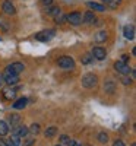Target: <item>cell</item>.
<instances>
[{
    "label": "cell",
    "instance_id": "obj_36",
    "mask_svg": "<svg viewBox=\"0 0 136 146\" xmlns=\"http://www.w3.org/2000/svg\"><path fill=\"white\" fill-rule=\"evenodd\" d=\"M73 146H81V145H79V143H76V142H75V145H73Z\"/></svg>",
    "mask_w": 136,
    "mask_h": 146
},
{
    "label": "cell",
    "instance_id": "obj_3",
    "mask_svg": "<svg viewBox=\"0 0 136 146\" xmlns=\"http://www.w3.org/2000/svg\"><path fill=\"white\" fill-rule=\"evenodd\" d=\"M54 36V31L53 29H48V31H41L35 35V40H38L41 42H47V41H50L51 38Z\"/></svg>",
    "mask_w": 136,
    "mask_h": 146
},
{
    "label": "cell",
    "instance_id": "obj_1",
    "mask_svg": "<svg viewBox=\"0 0 136 146\" xmlns=\"http://www.w3.org/2000/svg\"><path fill=\"white\" fill-rule=\"evenodd\" d=\"M97 82H98V79H97V76L94 75V73H86V75H83V78H82V86L91 89V88L97 86Z\"/></svg>",
    "mask_w": 136,
    "mask_h": 146
},
{
    "label": "cell",
    "instance_id": "obj_26",
    "mask_svg": "<svg viewBox=\"0 0 136 146\" xmlns=\"http://www.w3.org/2000/svg\"><path fill=\"white\" fill-rule=\"evenodd\" d=\"M127 60H129V56H127V54H123L120 62H123V63H127Z\"/></svg>",
    "mask_w": 136,
    "mask_h": 146
},
{
    "label": "cell",
    "instance_id": "obj_29",
    "mask_svg": "<svg viewBox=\"0 0 136 146\" xmlns=\"http://www.w3.org/2000/svg\"><path fill=\"white\" fill-rule=\"evenodd\" d=\"M113 146H125V143H123V142H121V140H116V142H114V145H113Z\"/></svg>",
    "mask_w": 136,
    "mask_h": 146
},
{
    "label": "cell",
    "instance_id": "obj_27",
    "mask_svg": "<svg viewBox=\"0 0 136 146\" xmlns=\"http://www.w3.org/2000/svg\"><path fill=\"white\" fill-rule=\"evenodd\" d=\"M60 140H61V142H63V143H67V142H69V136H66V135H63V136H61V137H60Z\"/></svg>",
    "mask_w": 136,
    "mask_h": 146
},
{
    "label": "cell",
    "instance_id": "obj_35",
    "mask_svg": "<svg viewBox=\"0 0 136 146\" xmlns=\"http://www.w3.org/2000/svg\"><path fill=\"white\" fill-rule=\"evenodd\" d=\"M103 2H105V3H111L113 0H103Z\"/></svg>",
    "mask_w": 136,
    "mask_h": 146
},
{
    "label": "cell",
    "instance_id": "obj_34",
    "mask_svg": "<svg viewBox=\"0 0 136 146\" xmlns=\"http://www.w3.org/2000/svg\"><path fill=\"white\" fill-rule=\"evenodd\" d=\"M3 82H5V80H3V76L0 75V86H2V85H3Z\"/></svg>",
    "mask_w": 136,
    "mask_h": 146
},
{
    "label": "cell",
    "instance_id": "obj_5",
    "mask_svg": "<svg viewBox=\"0 0 136 146\" xmlns=\"http://www.w3.org/2000/svg\"><path fill=\"white\" fill-rule=\"evenodd\" d=\"M114 69H116L119 73H121V75H129L130 70H132L127 63H123V62H120V60L114 63Z\"/></svg>",
    "mask_w": 136,
    "mask_h": 146
},
{
    "label": "cell",
    "instance_id": "obj_21",
    "mask_svg": "<svg viewBox=\"0 0 136 146\" xmlns=\"http://www.w3.org/2000/svg\"><path fill=\"white\" fill-rule=\"evenodd\" d=\"M95 38H97V41H98V42L105 41V38H107V32H105V31H100V32L97 34V36H95Z\"/></svg>",
    "mask_w": 136,
    "mask_h": 146
},
{
    "label": "cell",
    "instance_id": "obj_24",
    "mask_svg": "<svg viewBox=\"0 0 136 146\" xmlns=\"http://www.w3.org/2000/svg\"><path fill=\"white\" fill-rule=\"evenodd\" d=\"M28 131H31L32 135H38V133H40V126L38 124H32L31 129H28Z\"/></svg>",
    "mask_w": 136,
    "mask_h": 146
},
{
    "label": "cell",
    "instance_id": "obj_22",
    "mask_svg": "<svg viewBox=\"0 0 136 146\" xmlns=\"http://www.w3.org/2000/svg\"><path fill=\"white\" fill-rule=\"evenodd\" d=\"M92 58H94V57H92L91 54H83V56H82V63H83V64H88V63L92 62Z\"/></svg>",
    "mask_w": 136,
    "mask_h": 146
},
{
    "label": "cell",
    "instance_id": "obj_2",
    "mask_svg": "<svg viewBox=\"0 0 136 146\" xmlns=\"http://www.w3.org/2000/svg\"><path fill=\"white\" fill-rule=\"evenodd\" d=\"M23 69H25V66H23L22 63L9 64V66L6 67V75H15V76H18L21 72H23Z\"/></svg>",
    "mask_w": 136,
    "mask_h": 146
},
{
    "label": "cell",
    "instance_id": "obj_12",
    "mask_svg": "<svg viewBox=\"0 0 136 146\" xmlns=\"http://www.w3.org/2000/svg\"><path fill=\"white\" fill-rule=\"evenodd\" d=\"M125 36L127 40H133L135 38V27L133 25H126L125 27Z\"/></svg>",
    "mask_w": 136,
    "mask_h": 146
},
{
    "label": "cell",
    "instance_id": "obj_25",
    "mask_svg": "<svg viewBox=\"0 0 136 146\" xmlns=\"http://www.w3.org/2000/svg\"><path fill=\"white\" fill-rule=\"evenodd\" d=\"M19 115H16V114H13V115H10L9 117V120H10V123H12V126H16V123H18V121H19Z\"/></svg>",
    "mask_w": 136,
    "mask_h": 146
},
{
    "label": "cell",
    "instance_id": "obj_32",
    "mask_svg": "<svg viewBox=\"0 0 136 146\" xmlns=\"http://www.w3.org/2000/svg\"><path fill=\"white\" fill-rule=\"evenodd\" d=\"M121 82L125 83V85H127V83H130L132 80H130V79H127V78H123V80H121Z\"/></svg>",
    "mask_w": 136,
    "mask_h": 146
},
{
    "label": "cell",
    "instance_id": "obj_30",
    "mask_svg": "<svg viewBox=\"0 0 136 146\" xmlns=\"http://www.w3.org/2000/svg\"><path fill=\"white\" fill-rule=\"evenodd\" d=\"M0 146H9V145H7V142H6V140H3L2 137H0Z\"/></svg>",
    "mask_w": 136,
    "mask_h": 146
},
{
    "label": "cell",
    "instance_id": "obj_10",
    "mask_svg": "<svg viewBox=\"0 0 136 146\" xmlns=\"http://www.w3.org/2000/svg\"><path fill=\"white\" fill-rule=\"evenodd\" d=\"M2 7H3V12H5L6 15H13L15 12H16V10H15V6L12 5L10 2H5Z\"/></svg>",
    "mask_w": 136,
    "mask_h": 146
},
{
    "label": "cell",
    "instance_id": "obj_6",
    "mask_svg": "<svg viewBox=\"0 0 136 146\" xmlns=\"http://www.w3.org/2000/svg\"><path fill=\"white\" fill-rule=\"evenodd\" d=\"M66 19H67L69 23H72V25H79L82 22V16H81L79 12H72V13H69L66 16Z\"/></svg>",
    "mask_w": 136,
    "mask_h": 146
},
{
    "label": "cell",
    "instance_id": "obj_9",
    "mask_svg": "<svg viewBox=\"0 0 136 146\" xmlns=\"http://www.w3.org/2000/svg\"><path fill=\"white\" fill-rule=\"evenodd\" d=\"M28 104V98H25V96H22V98L16 100V102H13V108L15 110H22V108H25Z\"/></svg>",
    "mask_w": 136,
    "mask_h": 146
},
{
    "label": "cell",
    "instance_id": "obj_17",
    "mask_svg": "<svg viewBox=\"0 0 136 146\" xmlns=\"http://www.w3.org/2000/svg\"><path fill=\"white\" fill-rule=\"evenodd\" d=\"M47 13H48V15H51V16H59V15H60V9L56 7V6L47 7Z\"/></svg>",
    "mask_w": 136,
    "mask_h": 146
},
{
    "label": "cell",
    "instance_id": "obj_31",
    "mask_svg": "<svg viewBox=\"0 0 136 146\" xmlns=\"http://www.w3.org/2000/svg\"><path fill=\"white\" fill-rule=\"evenodd\" d=\"M51 2H53V0H43V5L44 6H48V5H51Z\"/></svg>",
    "mask_w": 136,
    "mask_h": 146
},
{
    "label": "cell",
    "instance_id": "obj_18",
    "mask_svg": "<svg viewBox=\"0 0 136 146\" xmlns=\"http://www.w3.org/2000/svg\"><path fill=\"white\" fill-rule=\"evenodd\" d=\"M7 131H9V126L5 123V121H0V136L7 135Z\"/></svg>",
    "mask_w": 136,
    "mask_h": 146
},
{
    "label": "cell",
    "instance_id": "obj_13",
    "mask_svg": "<svg viewBox=\"0 0 136 146\" xmlns=\"http://www.w3.org/2000/svg\"><path fill=\"white\" fill-rule=\"evenodd\" d=\"M3 80L7 83V85H16L19 82V78L15 76V75H6V78H3Z\"/></svg>",
    "mask_w": 136,
    "mask_h": 146
},
{
    "label": "cell",
    "instance_id": "obj_4",
    "mask_svg": "<svg viewBox=\"0 0 136 146\" xmlns=\"http://www.w3.org/2000/svg\"><path fill=\"white\" fill-rule=\"evenodd\" d=\"M57 63H59V66L61 69H72V67H75V62H73V58L72 57H67V56L60 57Z\"/></svg>",
    "mask_w": 136,
    "mask_h": 146
},
{
    "label": "cell",
    "instance_id": "obj_37",
    "mask_svg": "<svg viewBox=\"0 0 136 146\" xmlns=\"http://www.w3.org/2000/svg\"><path fill=\"white\" fill-rule=\"evenodd\" d=\"M57 146H60V145H57Z\"/></svg>",
    "mask_w": 136,
    "mask_h": 146
},
{
    "label": "cell",
    "instance_id": "obj_7",
    "mask_svg": "<svg viewBox=\"0 0 136 146\" xmlns=\"http://www.w3.org/2000/svg\"><path fill=\"white\" fill-rule=\"evenodd\" d=\"M91 56H92L94 58H97V60H104L105 56H107V53H105V50H104L103 47H94Z\"/></svg>",
    "mask_w": 136,
    "mask_h": 146
},
{
    "label": "cell",
    "instance_id": "obj_11",
    "mask_svg": "<svg viewBox=\"0 0 136 146\" xmlns=\"http://www.w3.org/2000/svg\"><path fill=\"white\" fill-rule=\"evenodd\" d=\"M15 96H16V89H13V88H12V89H5V91H3V98L7 100V101H12V100L15 98Z\"/></svg>",
    "mask_w": 136,
    "mask_h": 146
},
{
    "label": "cell",
    "instance_id": "obj_20",
    "mask_svg": "<svg viewBox=\"0 0 136 146\" xmlns=\"http://www.w3.org/2000/svg\"><path fill=\"white\" fill-rule=\"evenodd\" d=\"M114 89H116V86H114V83H113V82H107V83L104 85V91H107L108 94H113Z\"/></svg>",
    "mask_w": 136,
    "mask_h": 146
},
{
    "label": "cell",
    "instance_id": "obj_15",
    "mask_svg": "<svg viewBox=\"0 0 136 146\" xmlns=\"http://www.w3.org/2000/svg\"><path fill=\"white\" fill-rule=\"evenodd\" d=\"M83 21L86 23H94L97 19H95V15L92 13V12H86V13L83 15Z\"/></svg>",
    "mask_w": 136,
    "mask_h": 146
},
{
    "label": "cell",
    "instance_id": "obj_23",
    "mask_svg": "<svg viewBox=\"0 0 136 146\" xmlns=\"http://www.w3.org/2000/svg\"><path fill=\"white\" fill-rule=\"evenodd\" d=\"M107 140H108V135H107V133H100V135H98V142L107 143Z\"/></svg>",
    "mask_w": 136,
    "mask_h": 146
},
{
    "label": "cell",
    "instance_id": "obj_16",
    "mask_svg": "<svg viewBox=\"0 0 136 146\" xmlns=\"http://www.w3.org/2000/svg\"><path fill=\"white\" fill-rule=\"evenodd\" d=\"M9 146H21V137H18L16 135H13L10 139H9Z\"/></svg>",
    "mask_w": 136,
    "mask_h": 146
},
{
    "label": "cell",
    "instance_id": "obj_33",
    "mask_svg": "<svg viewBox=\"0 0 136 146\" xmlns=\"http://www.w3.org/2000/svg\"><path fill=\"white\" fill-rule=\"evenodd\" d=\"M73 145H75V140H69L67 142V146H73Z\"/></svg>",
    "mask_w": 136,
    "mask_h": 146
},
{
    "label": "cell",
    "instance_id": "obj_28",
    "mask_svg": "<svg viewBox=\"0 0 136 146\" xmlns=\"http://www.w3.org/2000/svg\"><path fill=\"white\" fill-rule=\"evenodd\" d=\"M32 143H34V139H32V137H31V139H28V140H27V142H25V143H23V146H31V145H32Z\"/></svg>",
    "mask_w": 136,
    "mask_h": 146
},
{
    "label": "cell",
    "instance_id": "obj_14",
    "mask_svg": "<svg viewBox=\"0 0 136 146\" xmlns=\"http://www.w3.org/2000/svg\"><path fill=\"white\" fill-rule=\"evenodd\" d=\"M88 7H91L94 10H98V12H104L105 10V6H103L100 3H95V2H88Z\"/></svg>",
    "mask_w": 136,
    "mask_h": 146
},
{
    "label": "cell",
    "instance_id": "obj_8",
    "mask_svg": "<svg viewBox=\"0 0 136 146\" xmlns=\"http://www.w3.org/2000/svg\"><path fill=\"white\" fill-rule=\"evenodd\" d=\"M13 135H16L18 137H25L28 135V127H25V126H15V133Z\"/></svg>",
    "mask_w": 136,
    "mask_h": 146
},
{
    "label": "cell",
    "instance_id": "obj_19",
    "mask_svg": "<svg viewBox=\"0 0 136 146\" xmlns=\"http://www.w3.org/2000/svg\"><path fill=\"white\" fill-rule=\"evenodd\" d=\"M56 133H57V129L51 126V127H48V129L44 131V135H45V137H53V136L56 135Z\"/></svg>",
    "mask_w": 136,
    "mask_h": 146
}]
</instances>
